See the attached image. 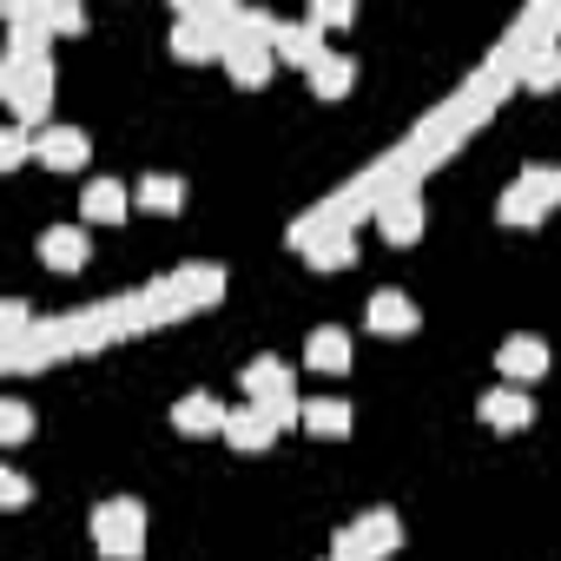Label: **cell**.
Instances as JSON below:
<instances>
[{
	"instance_id": "1",
	"label": "cell",
	"mask_w": 561,
	"mask_h": 561,
	"mask_svg": "<svg viewBox=\"0 0 561 561\" xmlns=\"http://www.w3.org/2000/svg\"><path fill=\"white\" fill-rule=\"evenodd\" d=\"M0 93L14 106V126H41L47 106H54V60H47V41L41 34H14L8 60H0Z\"/></svg>"
},
{
	"instance_id": "2",
	"label": "cell",
	"mask_w": 561,
	"mask_h": 561,
	"mask_svg": "<svg viewBox=\"0 0 561 561\" xmlns=\"http://www.w3.org/2000/svg\"><path fill=\"white\" fill-rule=\"evenodd\" d=\"M93 541H100L106 561H139V554H146V508H139L133 495L100 502V508H93Z\"/></svg>"
},
{
	"instance_id": "3",
	"label": "cell",
	"mask_w": 561,
	"mask_h": 561,
	"mask_svg": "<svg viewBox=\"0 0 561 561\" xmlns=\"http://www.w3.org/2000/svg\"><path fill=\"white\" fill-rule=\"evenodd\" d=\"M554 205H561V165H528V172L502 192L495 218H502V225H541Z\"/></svg>"
},
{
	"instance_id": "4",
	"label": "cell",
	"mask_w": 561,
	"mask_h": 561,
	"mask_svg": "<svg viewBox=\"0 0 561 561\" xmlns=\"http://www.w3.org/2000/svg\"><path fill=\"white\" fill-rule=\"evenodd\" d=\"M397 541H403V528H397V508H370V515H357L351 528H337V548H331V561H383Z\"/></svg>"
},
{
	"instance_id": "5",
	"label": "cell",
	"mask_w": 561,
	"mask_h": 561,
	"mask_svg": "<svg viewBox=\"0 0 561 561\" xmlns=\"http://www.w3.org/2000/svg\"><path fill=\"white\" fill-rule=\"evenodd\" d=\"M244 397L271 416V423H291V416H305V403H298V390H291V370L277 364V357H257V364H244Z\"/></svg>"
},
{
	"instance_id": "6",
	"label": "cell",
	"mask_w": 561,
	"mask_h": 561,
	"mask_svg": "<svg viewBox=\"0 0 561 561\" xmlns=\"http://www.w3.org/2000/svg\"><path fill=\"white\" fill-rule=\"evenodd\" d=\"M495 370H502V377H508V383L522 390V383H535V377H548V344L522 331V337H508V344L495 351Z\"/></svg>"
},
{
	"instance_id": "7",
	"label": "cell",
	"mask_w": 561,
	"mask_h": 561,
	"mask_svg": "<svg viewBox=\"0 0 561 561\" xmlns=\"http://www.w3.org/2000/svg\"><path fill=\"white\" fill-rule=\"evenodd\" d=\"M34 152H41V165H54V172H80L87 152H93V139H87L80 126H47V133L34 139Z\"/></svg>"
},
{
	"instance_id": "8",
	"label": "cell",
	"mask_w": 561,
	"mask_h": 561,
	"mask_svg": "<svg viewBox=\"0 0 561 561\" xmlns=\"http://www.w3.org/2000/svg\"><path fill=\"white\" fill-rule=\"evenodd\" d=\"M225 403L211 397V390H192V397H179L172 403V423H179V436H225Z\"/></svg>"
},
{
	"instance_id": "9",
	"label": "cell",
	"mask_w": 561,
	"mask_h": 561,
	"mask_svg": "<svg viewBox=\"0 0 561 561\" xmlns=\"http://www.w3.org/2000/svg\"><path fill=\"white\" fill-rule=\"evenodd\" d=\"M377 225H383V238H390V244H416V238H423V225H430V211H423V198L397 192V198H383Z\"/></svg>"
},
{
	"instance_id": "10",
	"label": "cell",
	"mask_w": 561,
	"mask_h": 561,
	"mask_svg": "<svg viewBox=\"0 0 561 561\" xmlns=\"http://www.w3.org/2000/svg\"><path fill=\"white\" fill-rule=\"evenodd\" d=\"M364 324H370L377 337H410V331H416V305H410L403 291H377V298L364 305Z\"/></svg>"
},
{
	"instance_id": "11",
	"label": "cell",
	"mask_w": 561,
	"mask_h": 561,
	"mask_svg": "<svg viewBox=\"0 0 561 561\" xmlns=\"http://www.w3.org/2000/svg\"><path fill=\"white\" fill-rule=\"evenodd\" d=\"M225 443H231V449H244V456H257V449H271V443H277V423H271L257 403H244V410H231V416H225Z\"/></svg>"
},
{
	"instance_id": "12",
	"label": "cell",
	"mask_w": 561,
	"mask_h": 561,
	"mask_svg": "<svg viewBox=\"0 0 561 561\" xmlns=\"http://www.w3.org/2000/svg\"><path fill=\"white\" fill-rule=\"evenodd\" d=\"M482 423H489V430H528V423H535V403H528V390H515V383L489 390V397H482Z\"/></svg>"
},
{
	"instance_id": "13",
	"label": "cell",
	"mask_w": 561,
	"mask_h": 561,
	"mask_svg": "<svg viewBox=\"0 0 561 561\" xmlns=\"http://www.w3.org/2000/svg\"><path fill=\"white\" fill-rule=\"evenodd\" d=\"M271 47L285 54V60H298L305 73H311V67H318L324 54H331V47L318 41V27H311V21H277V41H271Z\"/></svg>"
},
{
	"instance_id": "14",
	"label": "cell",
	"mask_w": 561,
	"mask_h": 561,
	"mask_svg": "<svg viewBox=\"0 0 561 561\" xmlns=\"http://www.w3.org/2000/svg\"><path fill=\"white\" fill-rule=\"evenodd\" d=\"M41 257H47L54 271H80V264H87V231H80V225H54V231H41Z\"/></svg>"
},
{
	"instance_id": "15",
	"label": "cell",
	"mask_w": 561,
	"mask_h": 561,
	"mask_svg": "<svg viewBox=\"0 0 561 561\" xmlns=\"http://www.w3.org/2000/svg\"><path fill=\"white\" fill-rule=\"evenodd\" d=\"M305 430L324 436V443H344V436H351V403H344V397H318V403H305Z\"/></svg>"
},
{
	"instance_id": "16",
	"label": "cell",
	"mask_w": 561,
	"mask_h": 561,
	"mask_svg": "<svg viewBox=\"0 0 561 561\" xmlns=\"http://www.w3.org/2000/svg\"><path fill=\"white\" fill-rule=\"evenodd\" d=\"M80 211H87L93 225H119V218H126V185H119V179H93L87 198H80Z\"/></svg>"
},
{
	"instance_id": "17",
	"label": "cell",
	"mask_w": 561,
	"mask_h": 561,
	"mask_svg": "<svg viewBox=\"0 0 561 561\" xmlns=\"http://www.w3.org/2000/svg\"><path fill=\"white\" fill-rule=\"evenodd\" d=\"M305 364H311V370H324V377L351 370V337H344V331H311V344H305Z\"/></svg>"
},
{
	"instance_id": "18",
	"label": "cell",
	"mask_w": 561,
	"mask_h": 561,
	"mask_svg": "<svg viewBox=\"0 0 561 561\" xmlns=\"http://www.w3.org/2000/svg\"><path fill=\"white\" fill-rule=\"evenodd\" d=\"M305 80H311V93H318V100H344V93H351V80H357V67H351L344 54H324Z\"/></svg>"
},
{
	"instance_id": "19",
	"label": "cell",
	"mask_w": 561,
	"mask_h": 561,
	"mask_svg": "<svg viewBox=\"0 0 561 561\" xmlns=\"http://www.w3.org/2000/svg\"><path fill=\"white\" fill-rule=\"evenodd\" d=\"M139 205H146V211H179V205H185V179L146 172V179H139Z\"/></svg>"
},
{
	"instance_id": "20",
	"label": "cell",
	"mask_w": 561,
	"mask_h": 561,
	"mask_svg": "<svg viewBox=\"0 0 561 561\" xmlns=\"http://www.w3.org/2000/svg\"><path fill=\"white\" fill-rule=\"evenodd\" d=\"M528 87H535V93L561 87V47H535V54H528Z\"/></svg>"
},
{
	"instance_id": "21",
	"label": "cell",
	"mask_w": 561,
	"mask_h": 561,
	"mask_svg": "<svg viewBox=\"0 0 561 561\" xmlns=\"http://www.w3.org/2000/svg\"><path fill=\"white\" fill-rule=\"evenodd\" d=\"M27 430H34L27 403H0V436H8V443H27Z\"/></svg>"
},
{
	"instance_id": "22",
	"label": "cell",
	"mask_w": 561,
	"mask_h": 561,
	"mask_svg": "<svg viewBox=\"0 0 561 561\" xmlns=\"http://www.w3.org/2000/svg\"><path fill=\"white\" fill-rule=\"evenodd\" d=\"M27 159V126H8L0 133V165H21Z\"/></svg>"
},
{
	"instance_id": "23",
	"label": "cell",
	"mask_w": 561,
	"mask_h": 561,
	"mask_svg": "<svg viewBox=\"0 0 561 561\" xmlns=\"http://www.w3.org/2000/svg\"><path fill=\"white\" fill-rule=\"evenodd\" d=\"M34 489H27V476H14V469H0V502H8V508H21Z\"/></svg>"
},
{
	"instance_id": "24",
	"label": "cell",
	"mask_w": 561,
	"mask_h": 561,
	"mask_svg": "<svg viewBox=\"0 0 561 561\" xmlns=\"http://www.w3.org/2000/svg\"><path fill=\"white\" fill-rule=\"evenodd\" d=\"M305 21H311V27H337V21H351V8H344V0H324V8H311Z\"/></svg>"
},
{
	"instance_id": "25",
	"label": "cell",
	"mask_w": 561,
	"mask_h": 561,
	"mask_svg": "<svg viewBox=\"0 0 561 561\" xmlns=\"http://www.w3.org/2000/svg\"><path fill=\"white\" fill-rule=\"evenodd\" d=\"M47 21H54L60 34H73V27H87V14L73 8V0H60V8H47Z\"/></svg>"
}]
</instances>
